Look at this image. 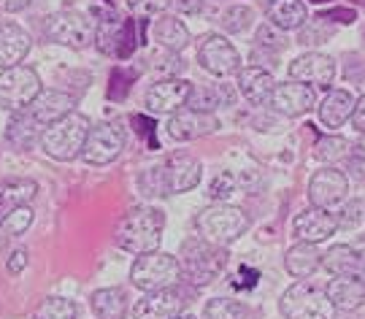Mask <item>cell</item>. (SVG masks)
Masks as SVG:
<instances>
[{"instance_id":"obj_50","label":"cell","mask_w":365,"mask_h":319,"mask_svg":"<svg viewBox=\"0 0 365 319\" xmlns=\"http://www.w3.org/2000/svg\"><path fill=\"white\" fill-rule=\"evenodd\" d=\"M322 19H336V22H341V25H352L354 19H357V14L352 11V9H336V11H325L319 14Z\"/></svg>"},{"instance_id":"obj_53","label":"cell","mask_w":365,"mask_h":319,"mask_svg":"<svg viewBox=\"0 0 365 319\" xmlns=\"http://www.w3.org/2000/svg\"><path fill=\"white\" fill-rule=\"evenodd\" d=\"M30 0H0V9L3 11H22Z\"/></svg>"},{"instance_id":"obj_35","label":"cell","mask_w":365,"mask_h":319,"mask_svg":"<svg viewBox=\"0 0 365 319\" xmlns=\"http://www.w3.org/2000/svg\"><path fill=\"white\" fill-rule=\"evenodd\" d=\"M255 19V11L249 6H230L227 11L222 14L220 25L225 33H244Z\"/></svg>"},{"instance_id":"obj_22","label":"cell","mask_w":365,"mask_h":319,"mask_svg":"<svg viewBox=\"0 0 365 319\" xmlns=\"http://www.w3.org/2000/svg\"><path fill=\"white\" fill-rule=\"evenodd\" d=\"M30 46H33V41L27 36V30H22L14 22L0 25V68L3 70L19 66L30 52Z\"/></svg>"},{"instance_id":"obj_30","label":"cell","mask_w":365,"mask_h":319,"mask_svg":"<svg viewBox=\"0 0 365 319\" xmlns=\"http://www.w3.org/2000/svg\"><path fill=\"white\" fill-rule=\"evenodd\" d=\"M230 103H235V93L227 90V87H192L187 108L211 114V111H217L220 106H230Z\"/></svg>"},{"instance_id":"obj_5","label":"cell","mask_w":365,"mask_h":319,"mask_svg":"<svg viewBox=\"0 0 365 319\" xmlns=\"http://www.w3.org/2000/svg\"><path fill=\"white\" fill-rule=\"evenodd\" d=\"M279 311L284 319H336L339 308L327 298L325 290H319L312 281L292 284L279 300Z\"/></svg>"},{"instance_id":"obj_39","label":"cell","mask_w":365,"mask_h":319,"mask_svg":"<svg viewBox=\"0 0 365 319\" xmlns=\"http://www.w3.org/2000/svg\"><path fill=\"white\" fill-rule=\"evenodd\" d=\"M155 70L157 73H163L165 79H179V73L184 70V60L179 57L176 52H168V49H163V54H155Z\"/></svg>"},{"instance_id":"obj_38","label":"cell","mask_w":365,"mask_h":319,"mask_svg":"<svg viewBox=\"0 0 365 319\" xmlns=\"http://www.w3.org/2000/svg\"><path fill=\"white\" fill-rule=\"evenodd\" d=\"M138 30H144V22H138V19H125L122 22V43H119V60H128L133 52H135V46L141 43V36H138Z\"/></svg>"},{"instance_id":"obj_6","label":"cell","mask_w":365,"mask_h":319,"mask_svg":"<svg viewBox=\"0 0 365 319\" xmlns=\"http://www.w3.org/2000/svg\"><path fill=\"white\" fill-rule=\"evenodd\" d=\"M130 281L144 290V293H157V290H168L182 281V263L165 252H149L138 254L130 268Z\"/></svg>"},{"instance_id":"obj_47","label":"cell","mask_w":365,"mask_h":319,"mask_svg":"<svg viewBox=\"0 0 365 319\" xmlns=\"http://www.w3.org/2000/svg\"><path fill=\"white\" fill-rule=\"evenodd\" d=\"M90 11L98 22H119V14H117L114 0H92Z\"/></svg>"},{"instance_id":"obj_29","label":"cell","mask_w":365,"mask_h":319,"mask_svg":"<svg viewBox=\"0 0 365 319\" xmlns=\"http://www.w3.org/2000/svg\"><path fill=\"white\" fill-rule=\"evenodd\" d=\"M43 133H46V130H43L27 111L14 114L11 125L6 127V138H9V144H14L16 149H27V147H33V144H38L41 138H43Z\"/></svg>"},{"instance_id":"obj_28","label":"cell","mask_w":365,"mask_h":319,"mask_svg":"<svg viewBox=\"0 0 365 319\" xmlns=\"http://www.w3.org/2000/svg\"><path fill=\"white\" fill-rule=\"evenodd\" d=\"M319 266H322V254L317 252V244H298L284 257V268L295 279H309Z\"/></svg>"},{"instance_id":"obj_43","label":"cell","mask_w":365,"mask_h":319,"mask_svg":"<svg viewBox=\"0 0 365 319\" xmlns=\"http://www.w3.org/2000/svg\"><path fill=\"white\" fill-rule=\"evenodd\" d=\"M365 216V209L360 200H349V203H344L339 211V227L341 230H346V227H354L360 225Z\"/></svg>"},{"instance_id":"obj_46","label":"cell","mask_w":365,"mask_h":319,"mask_svg":"<svg viewBox=\"0 0 365 319\" xmlns=\"http://www.w3.org/2000/svg\"><path fill=\"white\" fill-rule=\"evenodd\" d=\"M173 0H128L130 11H135L138 16H152V14L165 11Z\"/></svg>"},{"instance_id":"obj_23","label":"cell","mask_w":365,"mask_h":319,"mask_svg":"<svg viewBox=\"0 0 365 319\" xmlns=\"http://www.w3.org/2000/svg\"><path fill=\"white\" fill-rule=\"evenodd\" d=\"M322 268L333 276H365V266L352 244H336L322 254Z\"/></svg>"},{"instance_id":"obj_3","label":"cell","mask_w":365,"mask_h":319,"mask_svg":"<svg viewBox=\"0 0 365 319\" xmlns=\"http://www.w3.org/2000/svg\"><path fill=\"white\" fill-rule=\"evenodd\" d=\"M92 122L84 117V114H68L66 120L54 122L52 127H46V133L41 138V147L49 157L60 160V162H68V160L78 157L84 152V144L90 138Z\"/></svg>"},{"instance_id":"obj_42","label":"cell","mask_w":365,"mask_h":319,"mask_svg":"<svg viewBox=\"0 0 365 319\" xmlns=\"http://www.w3.org/2000/svg\"><path fill=\"white\" fill-rule=\"evenodd\" d=\"M133 79H135V73L125 70V68H114V73H111V87H108V98H114V100H125V95L130 93Z\"/></svg>"},{"instance_id":"obj_2","label":"cell","mask_w":365,"mask_h":319,"mask_svg":"<svg viewBox=\"0 0 365 319\" xmlns=\"http://www.w3.org/2000/svg\"><path fill=\"white\" fill-rule=\"evenodd\" d=\"M182 279L190 281L192 287H206L222 273L227 266V252L225 246H214L206 239H190L182 244Z\"/></svg>"},{"instance_id":"obj_49","label":"cell","mask_w":365,"mask_h":319,"mask_svg":"<svg viewBox=\"0 0 365 319\" xmlns=\"http://www.w3.org/2000/svg\"><path fill=\"white\" fill-rule=\"evenodd\" d=\"M25 266H27V249H14L9 254V260H6V268H9L11 276H19L25 271Z\"/></svg>"},{"instance_id":"obj_10","label":"cell","mask_w":365,"mask_h":319,"mask_svg":"<svg viewBox=\"0 0 365 319\" xmlns=\"http://www.w3.org/2000/svg\"><path fill=\"white\" fill-rule=\"evenodd\" d=\"M197 60H200L203 70H209L211 76H220V79L241 70V57L235 52V46L220 33H209L200 38Z\"/></svg>"},{"instance_id":"obj_48","label":"cell","mask_w":365,"mask_h":319,"mask_svg":"<svg viewBox=\"0 0 365 319\" xmlns=\"http://www.w3.org/2000/svg\"><path fill=\"white\" fill-rule=\"evenodd\" d=\"M133 125H138L135 130L144 135V138H149V149H160V144H157V138H155V122L141 117V114H135V117H133Z\"/></svg>"},{"instance_id":"obj_7","label":"cell","mask_w":365,"mask_h":319,"mask_svg":"<svg viewBox=\"0 0 365 319\" xmlns=\"http://www.w3.org/2000/svg\"><path fill=\"white\" fill-rule=\"evenodd\" d=\"M43 93L38 73L30 66H14L0 73V108L9 114H22Z\"/></svg>"},{"instance_id":"obj_40","label":"cell","mask_w":365,"mask_h":319,"mask_svg":"<svg viewBox=\"0 0 365 319\" xmlns=\"http://www.w3.org/2000/svg\"><path fill=\"white\" fill-rule=\"evenodd\" d=\"M233 192H235V176L233 173H227V171H222L211 179L209 192H206V195H209L211 200H217V203H225Z\"/></svg>"},{"instance_id":"obj_18","label":"cell","mask_w":365,"mask_h":319,"mask_svg":"<svg viewBox=\"0 0 365 319\" xmlns=\"http://www.w3.org/2000/svg\"><path fill=\"white\" fill-rule=\"evenodd\" d=\"M73 106H76V98L71 93H63V90H46L41 93L33 106L27 108V114L38 122L41 127H52L54 122L66 120L68 114H73Z\"/></svg>"},{"instance_id":"obj_14","label":"cell","mask_w":365,"mask_h":319,"mask_svg":"<svg viewBox=\"0 0 365 319\" xmlns=\"http://www.w3.org/2000/svg\"><path fill=\"white\" fill-rule=\"evenodd\" d=\"M184 293L179 287H168V290H157V293H146L135 308H133V319H179L184 314Z\"/></svg>"},{"instance_id":"obj_13","label":"cell","mask_w":365,"mask_h":319,"mask_svg":"<svg viewBox=\"0 0 365 319\" xmlns=\"http://www.w3.org/2000/svg\"><path fill=\"white\" fill-rule=\"evenodd\" d=\"M192 87L195 84H190L187 79H160L146 93V108L152 114H176L187 106Z\"/></svg>"},{"instance_id":"obj_36","label":"cell","mask_w":365,"mask_h":319,"mask_svg":"<svg viewBox=\"0 0 365 319\" xmlns=\"http://www.w3.org/2000/svg\"><path fill=\"white\" fill-rule=\"evenodd\" d=\"M33 219H36V214H33L30 206H14V209H9V214H6L3 230H6L9 236H22L27 227L33 225Z\"/></svg>"},{"instance_id":"obj_20","label":"cell","mask_w":365,"mask_h":319,"mask_svg":"<svg viewBox=\"0 0 365 319\" xmlns=\"http://www.w3.org/2000/svg\"><path fill=\"white\" fill-rule=\"evenodd\" d=\"M238 90L252 106H262L271 100L276 90V79L260 66H249L238 70Z\"/></svg>"},{"instance_id":"obj_17","label":"cell","mask_w":365,"mask_h":319,"mask_svg":"<svg viewBox=\"0 0 365 319\" xmlns=\"http://www.w3.org/2000/svg\"><path fill=\"white\" fill-rule=\"evenodd\" d=\"M339 230V216L322 209H306L292 219V233L300 244H322Z\"/></svg>"},{"instance_id":"obj_15","label":"cell","mask_w":365,"mask_h":319,"mask_svg":"<svg viewBox=\"0 0 365 319\" xmlns=\"http://www.w3.org/2000/svg\"><path fill=\"white\" fill-rule=\"evenodd\" d=\"M314 100H317V93L314 87L303 84V81H287V84H276L274 95H271V108L282 117H303L306 111L314 108Z\"/></svg>"},{"instance_id":"obj_34","label":"cell","mask_w":365,"mask_h":319,"mask_svg":"<svg viewBox=\"0 0 365 319\" xmlns=\"http://www.w3.org/2000/svg\"><path fill=\"white\" fill-rule=\"evenodd\" d=\"M206 319H244L247 317V306L241 300H233V298H214L206 303V311H203Z\"/></svg>"},{"instance_id":"obj_26","label":"cell","mask_w":365,"mask_h":319,"mask_svg":"<svg viewBox=\"0 0 365 319\" xmlns=\"http://www.w3.org/2000/svg\"><path fill=\"white\" fill-rule=\"evenodd\" d=\"M152 36H155V41L163 46V49L176 52V54L182 52L184 46L190 43V30H187V25H184L182 19L170 16V14L155 19V25H152Z\"/></svg>"},{"instance_id":"obj_41","label":"cell","mask_w":365,"mask_h":319,"mask_svg":"<svg viewBox=\"0 0 365 319\" xmlns=\"http://www.w3.org/2000/svg\"><path fill=\"white\" fill-rule=\"evenodd\" d=\"M138 184L144 189V195H168V187H165V176H163V165H155L138 179Z\"/></svg>"},{"instance_id":"obj_54","label":"cell","mask_w":365,"mask_h":319,"mask_svg":"<svg viewBox=\"0 0 365 319\" xmlns=\"http://www.w3.org/2000/svg\"><path fill=\"white\" fill-rule=\"evenodd\" d=\"M352 249H354L357 254H360V260H363V266H365V236H360V239L354 241Z\"/></svg>"},{"instance_id":"obj_45","label":"cell","mask_w":365,"mask_h":319,"mask_svg":"<svg viewBox=\"0 0 365 319\" xmlns=\"http://www.w3.org/2000/svg\"><path fill=\"white\" fill-rule=\"evenodd\" d=\"M349 171H352L354 179L363 184L365 182V135L349 149Z\"/></svg>"},{"instance_id":"obj_9","label":"cell","mask_w":365,"mask_h":319,"mask_svg":"<svg viewBox=\"0 0 365 319\" xmlns=\"http://www.w3.org/2000/svg\"><path fill=\"white\" fill-rule=\"evenodd\" d=\"M122 149H125V127L117 120L101 122V125H92L81 157L87 165H108L122 155Z\"/></svg>"},{"instance_id":"obj_51","label":"cell","mask_w":365,"mask_h":319,"mask_svg":"<svg viewBox=\"0 0 365 319\" xmlns=\"http://www.w3.org/2000/svg\"><path fill=\"white\" fill-rule=\"evenodd\" d=\"M176 11L187 14V16H195V14L203 11V0H173Z\"/></svg>"},{"instance_id":"obj_37","label":"cell","mask_w":365,"mask_h":319,"mask_svg":"<svg viewBox=\"0 0 365 319\" xmlns=\"http://www.w3.org/2000/svg\"><path fill=\"white\" fill-rule=\"evenodd\" d=\"M346 155H349V144L339 135H327V138L317 141V157L322 162H336V160L346 157Z\"/></svg>"},{"instance_id":"obj_52","label":"cell","mask_w":365,"mask_h":319,"mask_svg":"<svg viewBox=\"0 0 365 319\" xmlns=\"http://www.w3.org/2000/svg\"><path fill=\"white\" fill-rule=\"evenodd\" d=\"M352 125L357 133L365 135V95L357 100V106H354V114H352Z\"/></svg>"},{"instance_id":"obj_55","label":"cell","mask_w":365,"mask_h":319,"mask_svg":"<svg viewBox=\"0 0 365 319\" xmlns=\"http://www.w3.org/2000/svg\"><path fill=\"white\" fill-rule=\"evenodd\" d=\"M179 319H197V317H192V314H182Z\"/></svg>"},{"instance_id":"obj_56","label":"cell","mask_w":365,"mask_h":319,"mask_svg":"<svg viewBox=\"0 0 365 319\" xmlns=\"http://www.w3.org/2000/svg\"><path fill=\"white\" fill-rule=\"evenodd\" d=\"M314 3H330V0H314Z\"/></svg>"},{"instance_id":"obj_8","label":"cell","mask_w":365,"mask_h":319,"mask_svg":"<svg viewBox=\"0 0 365 319\" xmlns=\"http://www.w3.org/2000/svg\"><path fill=\"white\" fill-rule=\"evenodd\" d=\"M43 30H46L49 41L71 46V49H84V46L95 43L92 19H87L84 14L78 11H54L52 16H46Z\"/></svg>"},{"instance_id":"obj_21","label":"cell","mask_w":365,"mask_h":319,"mask_svg":"<svg viewBox=\"0 0 365 319\" xmlns=\"http://www.w3.org/2000/svg\"><path fill=\"white\" fill-rule=\"evenodd\" d=\"M325 293L339 311H354L365 303V276H333Z\"/></svg>"},{"instance_id":"obj_27","label":"cell","mask_w":365,"mask_h":319,"mask_svg":"<svg viewBox=\"0 0 365 319\" xmlns=\"http://www.w3.org/2000/svg\"><path fill=\"white\" fill-rule=\"evenodd\" d=\"M92 314L98 319H125L128 317V293L122 287H103L92 293Z\"/></svg>"},{"instance_id":"obj_33","label":"cell","mask_w":365,"mask_h":319,"mask_svg":"<svg viewBox=\"0 0 365 319\" xmlns=\"http://www.w3.org/2000/svg\"><path fill=\"white\" fill-rule=\"evenodd\" d=\"M122 43V22H98L95 27V46L101 54L117 57Z\"/></svg>"},{"instance_id":"obj_32","label":"cell","mask_w":365,"mask_h":319,"mask_svg":"<svg viewBox=\"0 0 365 319\" xmlns=\"http://www.w3.org/2000/svg\"><path fill=\"white\" fill-rule=\"evenodd\" d=\"M78 308L73 300L68 298H60V295H52L46 300H41L38 308L33 311V319H76Z\"/></svg>"},{"instance_id":"obj_1","label":"cell","mask_w":365,"mask_h":319,"mask_svg":"<svg viewBox=\"0 0 365 319\" xmlns=\"http://www.w3.org/2000/svg\"><path fill=\"white\" fill-rule=\"evenodd\" d=\"M165 230V214L152 206H135L119 219L114 230V241L119 249L130 254H149L157 252Z\"/></svg>"},{"instance_id":"obj_25","label":"cell","mask_w":365,"mask_h":319,"mask_svg":"<svg viewBox=\"0 0 365 319\" xmlns=\"http://www.w3.org/2000/svg\"><path fill=\"white\" fill-rule=\"evenodd\" d=\"M265 14H268V22L279 30H300L309 22V11L300 0H271Z\"/></svg>"},{"instance_id":"obj_12","label":"cell","mask_w":365,"mask_h":319,"mask_svg":"<svg viewBox=\"0 0 365 319\" xmlns=\"http://www.w3.org/2000/svg\"><path fill=\"white\" fill-rule=\"evenodd\" d=\"M289 76L292 81H303L314 90H330L333 79H336V63L327 54L306 52L289 63Z\"/></svg>"},{"instance_id":"obj_31","label":"cell","mask_w":365,"mask_h":319,"mask_svg":"<svg viewBox=\"0 0 365 319\" xmlns=\"http://www.w3.org/2000/svg\"><path fill=\"white\" fill-rule=\"evenodd\" d=\"M38 195V184L33 179H6L0 182V206L14 209V206H30V200Z\"/></svg>"},{"instance_id":"obj_11","label":"cell","mask_w":365,"mask_h":319,"mask_svg":"<svg viewBox=\"0 0 365 319\" xmlns=\"http://www.w3.org/2000/svg\"><path fill=\"white\" fill-rule=\"evenodd\" d=\"M346 192H349V179L339 168H322L314 173L309 182V200L314 209H322V211L341 209L346 200Z\"/></svg>"},{"instance_id":"obj_44","label":"cell","mask_w":365,"mask_h":319,"mask_svg":"<svg viewBox=\"0 0 365 319\" xmlns=\"http://www.w3.org/2000/svg\"><path fill=\"white\" fill-rule=\"evenodd\" d=\"M276 27L268 22V25H262L260 30H257V43H260L262 49H271V52H279V49H284V43H287V38L282 36V33H274Z\"/></svg>"},{"instance_id":"obj_4","label":"cell","mask_w":365,"mask_h":319,"mask_svg":"<svg viewBox=\"0 0 365 319\" xmlns=\"http://www.w3.org/2000/svg\"><path fill=\"white\" fill-rule=\"evenodd\" d=\"M195 227L200 239H206L214 246H227L238 236H244V230L249 227V219L238 206L214 203V206H209V209H203V211L197 214Z\"/></svg>"},{"instance_id":"obj_24","label":"cell","mask_w":365,"mask_h":319,"mask_svg":"<svg viewBox=\"0 0 365 319\" xmlns=\"http://www.w3.org/2000/svg\"><path fill=\"white\" fill-rule=\"evenodd\" d=\"M354 106H357V100H354L346 90H330L325 100L319 103V122H322L325 127H333V130H336V127H341L346 120H352Z\"/></svg>"},{"instance_id":"obj_19","label":"cell","mask_w":365,"mask_h":319,"mask_svg":"<svg viewBox=\"0 0 365 319\" xmlns=\"http://www.w3.org/2000/svg\"><path fill=\"white\" fill-rule=\"evenodd\" d=\"M217 127H220V122L214 120L211 114L192 111V108H182V111L170 114L168 120V135L173 141H192V138L214 133Z\"/></svg>"},{"instance_id":"obj_16","label":"cell","mask_w":365,"mask_h":319,"mask_svg":"<svg viewBox=\"0 0 365 319\" xmlns=\"http://www.w3.org/2000/svg\"><path fill=\"white\" fill-rule=\"evenodd\" d=\"M163 176H165L168 195H179V192H190V189H195L200 184L203 165L192 155H170L163 162Z\"/></svg>"}]
</instances>
